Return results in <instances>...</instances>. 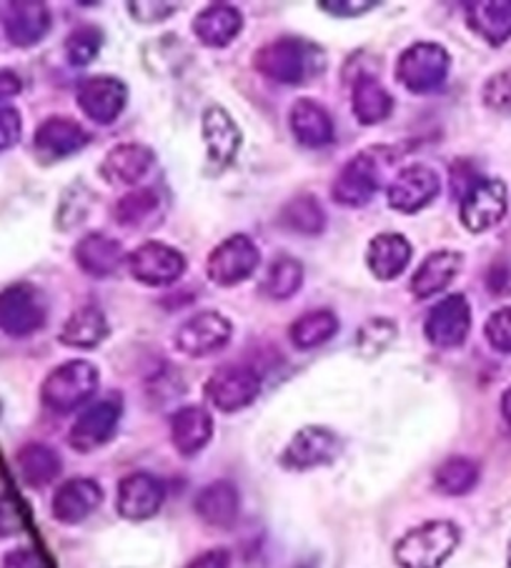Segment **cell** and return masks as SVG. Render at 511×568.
Instances as JSON below:
<instances>
[{
	"label": "cell",
	"mask_w": 511,
	"mask_h": 568,
	"mask_svg": "<svg viewBox=\"0 0 511 568\" xmlns=\"http://www.w3.org/2000/svg\"><path fill=\"white\" fill-rule=\"evenodd\" d=\"M253 68L273 83L301 85L323 71V53L303 38L283 36L255 51Z\"/></svg>",
	"instance_id": "6da1fadb"
},
{
	"label": "cell",
	"mask_w": 511,
	"mask_h": 568,
	"mask_svg": "<svg viewBox=\"0 0 511 568\" xmlns=\"http://www.w3.org/2000/svg\"><path fill=\"white\" fill-rule=\"evenodd\" d=\"M391 161H394V153L383 145L357 153L339 171L337 181L331 185V199L339 205H347V209L367 205L383 189Z\"/></svg>",
	"instance_id": "7a4b0ae2"
},
{
	"label": "cell",
	"mask_w": 511,
	"mask_h": 568,
	"mask_svg": "<svg viewBox=\"0 0 511 568\" xmlns=\"http://www.w3.org/2000/svg\"><path fill=\"white\" fill-rule=\"evenodd\" d=\"M459 541L461 531L454 521H427L399 538L394 561L399 568H441Z\"/></svg>",
	"instance_id": "3957f363"
},
{
	"label": "cell",
	"mask_w": 511,
	"mask_h": 568,
	"mask_svg": "<svg viewBox=\"0 0 511 568\" xmlns=\"http://www.w3.org/2000/svg\"><path fill=\"white\" fill-rule=\"evenodd\" d=\"M101 374L91 361L73 358L56 366L41 384V400L53 414H73L96 396Z\"/></svg>",
	"instance_id": "277c9868"
},
{
	"label": "cell",
	"mask_w": 511,
	"mask_h": 568,
	"mask_svg": "<svg viewBox=\"0 0 511 568\" xmlns=\"http://www.w3.org/2000/svg\"><path fill=\"white\" fill-rule=\"evenodd\" d=\"M48 323L46 293L21 281L0 291V331L11 338H28Z\"/></svg>",
	"instance_id": "5b68a950"
},
{
	"label": "cell",
	"mask_w": 511,
	"mask_h": 568,
	"mask_svg": "<svg viewBox=\"0 0 511 568\" xmlns=\"http://www.w3.org/2000/svg\"><path fill=\"white\" fill-rule=\"evenodd\" d=\"M451 68V55L439 43H414L399 55L397 78L409 93L427 95L439 91L447 83Z\"/></svg>",
	"instance_id": "8992f818"
},
{
	"label": "cell",
	"mask_w": 511,
	"mask_h": 568,
	"mask_svg": "<svg viewBox=\"0 0 511 568\" xmlns=\"http://www.w3.org/2000/svg\"><path fill=\"white\" fill-rule=\"evenodd\" d=\"M261 263V251L255 246V241L246 236V233H236V236L221 241L209 253L206 261V273L209 281L221 288L241 286L243 281H249L255 268Z\"/></svg>",
	"instance_id": "52a82bcc"
},
{
	"label": "cell",
	"mask_w": 511,
	"mask_h": 568,
	"mask_svg": "<svg viewBox=\"0 0 511 568\" xmlns=\"http://www.w3.org/2000/svg\"><path fill=\"white\" fill-rule=\"evenodd\" d=\"M233 336L231 321L219 311H201L186 318L179 328H176L173 346L179 354L189 358H206L213 356L229 346Z\"/></svg>",
	"instance_id": "ba28073f"
},
{
	"label": "cell",
	"mask_w": 511,
	"mask_h": 568,
	"mask_svg": "<svg viewBox=\"0 0 511 568\" xmlns=\"http://www.w3.org/2000/svg\"><path fill=\"white\" fill-rule=\"evenodd\" d=\"M509 211V191L504 181L479 179L461 195L459 219L471 233H487L504 221Z\"/></svg>",
	"instance_id": "9c48e42d"
},
{
	"label": "cell",
	"mask_w": 511,
	"mask_h": 568,
	"mask_svg": "<svg viewBox=\"0 0 511 568\" xmlns=\"http://www.w3.org/2000/svg\"><path fill=\"white\" fill-rule=\"evenodd\" d=\"M131 276L151 288H163L179 281L186 273V258L179 248L161 241H146L126 256Z\"/></svg>",
	"instance_id": "30bf717a"
},
{
	"label": "cell",
	"mask_w": 511,
	"mask_h": 568,
	"mask_svg": "<svg viewBox=\"0 0 511 568\" xmlns=\"http://www.w3.org/2000/svg\"><path fill=\"white\" fill-rule=\"evenodd\" d=\"M206 398L221 414H236V410L249 408L261 394V378L251 366L229 364L221 366L206 381Z\"/></svg>",
	"instance_id": "8fae6325"
},
{
	"label": "cell",
	"mask_w": 511,
	"mask_h": 568,
	"mask_svg": "<svg viewBox=\"0 0 511 568\" xmlns=\"http://www.w3.org/2000/svg\"><path fill=\"white\" fill-rule=\"evenodd\" d=\"M439 191V173L427 163H414L394 175V181L387 189V199L397 213L414 215L434 203Z\"/></svg>",
	"instance_id": "7c38bea8"
},
{
	"label": "cell",
	"mask_w": 511,
	"mask_h": 568,
	"mask_svg": "<svg viewBox=\"0 0 511 568\" xmlns=\"http://www.w3.org/2000/svg\"><path fill=\"white\" fill-rule=\"evenodd\" d=\"M123 406L121 398H103L88 406L76 424L68 430V444L76 448L78 454H91V450L106 446L108 440L116 436L118 424H121Z\"/></svg>",
	"instance_id": "4fadbf2b"
},
{
	"label": "cell",
	"mask_w": 511,
	"mask_h": 568,
	"mask_svg": "<svg viewBox=\"0 0 511 568\" xmlns=\"http://www.w3.org/2000/svg\"><path fill=\"white\" fill-rule=\"evenodd\" d=\"M341 440L331 428L303 426L281 454V466L289 471H311V468L329 466L337 462Z\"/></svg>",
	"instance_id": "5bb4252c"
},
{
	"label": "cell",
	"mask_w": 511,
	"mask_h": 568,
	"mask_svg": "<svg viewBox=\"0 0 511 568\" xmlns=\"http://www.w3.org/2000/svg\"><path fill=\"white\" fill-rule=\"evenodd\" d=\"M469 331L471 306L461 293H451V296L441 298L424 321V336L437 348H459L467 341Z\"/></svg>",
	"instance_id": "9a60e30c"
},
{
	"label": "cell",
	"mask_w": 511,
	"mask_h": 568,
	"mask_svg": "<svg viewBox=\"0 0 511 568\" xmlns=\"http://www.w3.org/2000/svg\"><path fill=\"white\" fill-rule=\"evenodd\" d=\"M128 105V85L116 75H93L78 88V108L98 125H111Z\"/></svg>",
	"instance_id": "2e32d148"
},
{
	"label": "cell",
	"mask_w": 511,
	"mask_h": 568,
	"mask_svg": "<svg viewBox=\"0 0 511 568\" xmlns=\"http://www.w3.org/2000/svg\"><path fill=\"white\" fill-rule=\"evenodd\" d=\"M166 501V486L153 474L136 471L121 478L118 484L116 508L126 521H149L161 511Z\"/></svg>",
	"instance_id": "e0dca14e"
},
{
	"label": "cell",
	"mask_w": 511,
	"mask_h": 568,
	"mask_svg": "<svg viewBox=\"0 0 511 568\" xmlns=\"http://www.w3.org/2000/svg\"><path fill=\"white\" fill-rule=\"evenodd\" d=\"M53 28L51 8L41 0H18L8 3L3 13V31L8 43L16 48H33L46 41Z\"/></svg>",
	"instance_id": "ac0fdd59"
},
{
	"label": "cell",
	"mask_w": 511,
	"mask_h": 568,
	"mask_svg": "<svg viewBox=\"0 0 511 568\" xmlns=\"http://www.w3.org/2000/svg\"><path fill=\"white\" fill-rule=\"evenodd\" d=\"M201 135L216 171L229 169L241 149V129L223 105H209L201 115Z\"/></svg>",
	"instance_id": "d6986e66"
},
{
	"label": "cell",
	"mask_w": 511,
	"mask_h": 568,
	"mask_svg": "<svg viewBox=\"0 0 511 568\" xmlns=\"http://www.w3.org/2000/svg\"><path fill=\"white\" fill-rule=\"evenodd\" d=\"M88 133L81 123L71 119H63V115H53V119H46L36 129L33 135V151L38 159L48 163L71 159V155L81 153L88 145Z\"/></svg>",
	"instance_id": "ffe728a7"
},
{
	"label": "cell",
	"mask_w": 511,
	"mask_h": 568,
	"mask_svg": "<svg viewBox=\"0 0 511 568\" xmlns=\"http://www.w3.org/2000/svg\"><path fill=\"white\" fill-rule=\"evenodd\" d=\"M103 501V488L93 478H68L58 486L51 501V514L58 524L78 526L88 516L96 514V508Z\"/></svg>",
	"instance_id": "44dd1931"
},
{
	"label": "cell",
	"mask_w": 511,
	"mask_h": 568,
	"mask_svg": "<svg viewBox=\"0 0 511 568\" xmlns=\"http://www.w3.org/2000/svg\"><path fill=\"white\" fill-rule=\"evenodd\" d=\"M289 129L303 149H327L337 139V125H333L327 105L313 98H299L289 111Z\"/></svg>",
	"instance_id": "7402d4cb"
},
{
	"label": "cell",
	"mask_w": 511,
	"mask_h": 568,
	"mask_svg": "<svg viewBox=\"0 0 511 568\" xmlns=\"http://www.w3.org/2000/svg\"><path fill=\"white\" fill-rule=\"evenodd\" d=\"M156 165V153L143 143H118L106 153L101 163V179L118 185H136L151 173Z\"/></svg>",
	"instance_id": "603a6c76"
},
{
	"label": "cell",
	"mask_w": 511,
	"mask_h": 568,
	"mask_svg": "<svg viewBox=\"0 0 511 568\" xmlns=\"http://www.w3.org/2000/svg\"><path fill=\"white\" fill-rule=\"evenodd\" d=\"M464 266V256L459 251H434L421 261L414 276H411L409 288L414 293V298L427 301L437 293H444L451 283L457 281Z\"/></svg>",
	"instance_id": "cb8c5ba5"
},
{
	"label": "cell",
	"mask_w": 511,
	"mask_h": 568,
	"mask_svg": "<svg viewBox=\"0 0 511 568\" xmlns=\"http://www.w3.org/2000/svg\"><path fill=\"white\" fill-rule=\"evenodd\" d=\"M73 258L86 276L91 278H108L121 268L126 261L123 246L106 233H88L76 243Z\"/></svg>",
	"instance_id": "d4e9b609"
},
{
	"label": "cell",
	"mask_w": 511,
	"mask_h": 568,
	"mask_svg": "<svg viewBox=\"0 0 511 568\" xmlns=\"http://www.w3.org/2000/svg\"><path fill=\"white\" fill-rule=\"evenodd\" d=\"M193 511L206 526L211 528H231L241 511L239 488L231 481H213L203 486L193 498Z\"/></svg>",
	"instance_id": "484cf974"
},
{
	"label": "cell",
	"mask_w": 511,
	"mask_h": 568,
	"mask_svg": "<svg viewBox=\"0 0 511 568\" xmlns=\"http://www.w3.org/2000/svg\"><path fill=\"white\" fill-rule=\"evenodd\" d=\"M411 256H414V248L401 233H379L369 241L367 266L373 278L397 281L409 268Z\"/></svg>",
	"instance_id": "4316f807"
},
{
	"label": "cell",
	"mask_w": 511,
	"mask_h": 568,
	"mask_svg": "<svg viewBox=\"0 0 511 568\" xmlns=\"http://www.w3.org/2000/svg\"><path fill=\"white\" fill-rule=\"evenodd\" d=\"M213 418L203 406H183L171 418V444L181 456L191 458L211 444Z\"/></svg>",
	"instance_id": "83f0119b"
},
{
	"label": "cell",
	"mask_w": 511,
	"mask_h": 568,
	"mask_svg": "<svg viewBox=\"0 0 511 568\" xmlns=\"http://www.w3.org/2000/svg\"><path fill=\"white\" fill-rule=\"evenodd\" d=\"M193 33L203 45L226 48L231 45L243 31V16L236 6L211 3L193 18Z\"/></svg>",
	"instance_id": "f1b7e54d"
},
{
	"label": "cell",
	"mask_w": 511,
	"mask_h": 568,
	"mask_svg": "<svg viewBox=\"0 0 511 568\" xmlns=\"http://www.w3.org/2000/svg\"><path fill=\"white\" fill-rule=\"evenodd\" d=\"M351 111L361 125H379L394 111V95L387 91L379 78L363 73L353 83Z\"/></svg>",
	"instance_id": "f546056e"
},
{
	"label": "cell",
	"mask_w": 511,
	"mask_h": 568,
	"mask_svg": "<svg viewBox=\"0 0 511 568\" xmlns=\"http://www.w3.org/2000/svg\"><path fill=\"white\" fill-rule=\"evenodd\" d=\"M108 333H111V323H108L106 313L98 306H81L68 316L61 333H58V341L68 348L88 351L101 346Z\"/></svg>",
	"instance_id": "4dcf8cb0"
},
{
	"label": "cell",
	"mask_w": 511,
	"mask_h": 568,
	"mask_svg": "<svg viewBox=\"0 0 511 568\" xmlns=\"http://www.w3.org/2000/svg\"><path fill=\"white\" fill-rule=\"evenodd\" d=\"M467 23L489 45L511 41V0H479L467 6Z\"/></svg>",
	"instance_id": "1f68e13d"
},
{
	"label": "cell",
	"mask_w": 511,
	"mask_h": 568,
	"mask_svg": "<svg viewBox=\"0 0 511 568\" xmlns=\"http://www.w3.org/2000/svg\"><path fill=\"white\" fill-rule=\"evenodd\" d=\"M63 462L58 450L46 444H26L16 454V471L18 478L28 488H46L61 476Z\"/></svg>",
	"instance_id": "d6a6232c"
},
{
	"label": "cell",
	"mask_w": 511,
	"mask_h": 568,
	"mask_svg": "<svg viewBox=\"0 0 511 568\" xmlns=\"http://www.w3.org/2000/svg\"><path fill=\"white\" fill-rule=\"evenodd\" d=\"M118 225L131 231H143L159 223L161 219V199L153 189H133L116 203Z\"/></svg>",
	"instance_id": "836d02e7"
},
{
	"label": "cell",
	"mask_w": 511,
	"mask_h": 568,
	"mask_svg": "<svg viewBox=\"0 0 511 568\" xmlns=\"http://www.w3.org/2000/svg\"><path fill=\"white\" fill-rule=\"evenodd\" d=\"M279 221L283 229L299 236H321L327 229V211L317 195L301 193L283 205Z\"/></svg>",
	"instance_id": "e575fe53"
},
{
	"label": "cell",
	"mask_w": 511,
	"mask_h": 568,
	"mask_svg": "<svg viewBox=\"0 0 511 568\" xmlns=\"http://www.w3.org/2000/svg\"><path fill=\"white\" fill-rule=\"evenodd\" d=\"M291 344L299 351H311L319 348L331 341L339 333V318L337 313L329 308H319V311H309L303 316L291 323Z\"/></svg>",
	"instance_id": "d590c367"
},
{
	"label": "cell",
	"mask_w": 511,
	"mask_h": 568,
	"mask_svg": "<svg viewBox=\"0 0 511 568\" xmlns=\"http://www.w3.org/2000/svg\"><path fill=\"white\" fill-rule=\"evenodd\" d=\"M479 484V466L467 456H451L434 471V486L444 496H467Z\"/></svg>",
	"instance_id": "8d00e7d4"
},
{
	"label": "cell",
	"mask_w": 511,
	"mask_h": 568,
	"mask_svg": "<svg viewBox=\"0 0 511 568\" xmlns=\"http://www.w3.org/2000/svg\"><path fill=\"white\" fill-rule=\"evenodd\" d=\"M303 286V263L281 256L269 266L267 276L261 281V293L271 301H287L297 296L299 288Z\"/></svg>",
	"instance_id": "74e56055"
},
{
	"label": "cell",
	"mask_w": 511,
	"mask_h": 568,
	"mask_svg": "<svg viewBox=\"0 0 511 568\" xmlns=\"http://www.w3.org/2000/svg\"><path fill=\"white\" fill-rule=\"evenodd\" d=\"M101 45H103V33L101 28L96 26H78L73 28L71 33H68L66 43H63V51L66 58L71 65H88L93 63L98 53H101Z\"/></svg>",
	"instance_id": "f35d334b"
},
{
	"label": "cell",
	"mask_w": 511,
	"mask_h": 568,
	"mask_svg": "<svg viewBox=\"0 0 511 568\" xmlns=\"http://www.w3.org/2000/svg\"><path fill=\"white\" fill-rule=\"evenodd\" d=\"M399 336V326L389 318H371L361 326L357 336V346L363 356H379L394 344Z\"/></svg>",
	"instance_id": "ab89813d"
},
{
	"label": "cell",
	"mask_w": 511,
	"mask_h": 568,
	"mask_svg": "<svg viewBox=\"0 0 511 568\" xmlns=\"http://www.w3.org/2000/svg\"><path fill=\"white\" fill-rule=\"evenodd\" d=\"M484 336L499 354H511V306L491 313L484 323Z\"/></svg>",
	"instance_id": "60d3db41"
},
{
	"label": "cell",
	"mask_w": 511,
	"mask_h": 568,
	"mask_svg": "<svg viewBox=\"0 0 511 568\" xmlns=\"http://www.w3.org/2000/svg\"><path fill=\"white\" fill-rule=\"evenodd\" d=\"M23 135V119L18 113V108L3 105L0 108V153L11 151L18 145Z\"/></svg>",
	"instance_id": "b9f144b4"
},
{
	"label": "cell",
	"mask_w": 511,
	"mask_h": 568,
	"mask_svg": "<svg viewBox=\"0 0 511 568\" xmlns=\"http://www.w3.org/2000/svg\"><path fill=\"white\" fill-rule=\"evenodd\" d=\"M76 189V203H71L68 199H63V205H61V213H58V229L61 231H68L73 229V225H81L83 219H86V211H88V191L83 189L81 183L73 185Z\"/></svg>",
	"instance_id": "7bdbcfd3"
},
{
	"label": "cell",
	"mask_w": 511,
	"mask_h": 568,
	"mask_svg": "<svg viewBox=\"0 0 511 568\" xmlns=\"http://www.w3.org/2000/svg\"><path fill=\"white\" fill-rule=\"evenodd\" d=\"M23 534V516L8 494H0V538Z\"/></svg>",
	"instance_id": "ee69618b"
},
{
	"label": "cell",
	"mask_w": 511,
	"mask_h": 568,
	"mask_svg": "<svg viewBox=\"0 0 511 568\" xmlns=\"http://www.w3.org/2000/svg\"><path fill=\"white\" fill-rule=\"evenodd\" d=\"M128 11H131L133 21H141V23H161L166 18H171L176 13V6L173 3H128Z\"/></svg>",
	"instance_id": "f6af8a7d"
},
{
	"label": "cell",
	"mask_w": 511,
	"mask_h": 568,
	"mask_svg": "<svg viewBox=\"0 0 511 568\" xmlns=\"http://www.w3.org/2000/svg\"><path fill=\"white\" fill-rule=\"evenodd\" d=\"M0 568H48L43 556L36 551V548L31 546H18V548H11L3 556V561H0Z\"/></svg>",
	"instance_id": "bcb514c9"
},
{
	"label": "cell",
	"mask_w": 511,
	"mask_h": 568,
	"mask_svg": "<svg viewBox=\"0 0 511 568\" xmlns=\"http://www.w3.org/2000/svg\"><path fill=\"white\" fill-rule=\"evenodd\" d=\"M321 11H329L331 16H341V18H353V16H363L377 8L373 0H321L319 3Z\"/></svg>",
	"instance_id": "7dc6e473"
},
{
	"label": "cell",
	"mask_w": 511,
	"mask_h": 568,
	"mask_svg": "<svg viewBox=\"0 0 511 568\" xmlns=\"http://www.w3.org/2000/svg\"><path fill=\"white\" fill-rule=\"evenodd\" d=\"M231 566V554L226 548H211V551H203L196 556L193 561L186 568H229Z\"/></svg>",
	"instance_id": "c3c4849f"
},
{
	"label": "cell",
	"mask_w": 511,
	"mask_h": 568,
	"mask_svg": "<svg viewBox=\"0 0 511 568\" xmlns=\"http://www.w3.org/2000/svg\"><path fill=\"white\" fill-rule=\"evenodd\" d=\"M21 91H23V81L18 78V73L3 68V71H0V108L8 105V101H13V98L21 95Z\"/></svg>",
	"instance_id": "681fc988"
},
{
	"label": "cell",
	"mask_w": 511,
	"mask_h": 568,
	"mask_svg": "<svg viewBox=\"0 0 511 568\" xmlns=\"http://www.w3.org/2000/svg\"><path fill=\"white\" fill-rule=\"evenodd\" d=\"M501 416L511 426V388H507L504 396H501Z\"/></svg>",
	"instance_id": "f907efd6"
},
{
	"label": "cell",
	"mask_w": 511,
	"mask_h": 568,
	"mask_svg": "<svg viewBox=\"0 0 511 568\" xmlns=\"http://www.w3.org/2000/svg\"><path fill=\"white\" fill-rule=\"evenodd\" d=\"M507 566L511 568V541H509V554H507Z\"/></svg>",
	"instance_id": "816d5d0a"
},
{
	"label": "cell",
	"mask_w": 511,
	"mask_h": 568,
	"mask_svg": "<svg viewBox=\"0 0 511 568\" xmlns=\"http://www.w3.org/2000/svg\"><path fill=\"white\" fill-rule=\"evenodd\" d=\"M509 108H511V101H509Z\"/></svg>",
	"instance_id": "f5cc1de1"
}]
</instances>
